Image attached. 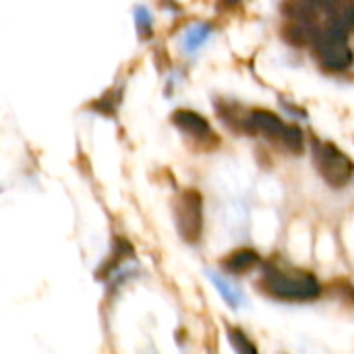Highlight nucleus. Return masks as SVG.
Returning <instances> with one entry per match:
<instances>
[{
  "label": "nucleus",
  "instance_id": "nucleus-1",
  "mask_svg": "<svg viewBox=\"0 0 354 354\" xmlns=\"http://www.w3.org/2000/svg\"><path fill=\"white\" fill-rule=\"evenodd\" d=\"M261 286L267 295L282 301H313L321 295V286L307 271H269Z\"/></svg>",
  "mask_w": 354,
  "mask_h": 354
},
{
  "label": "nucleus",
  "instance_id": "nucleus-2",
  "mask_svg": "<svg viewBox=\"0 0 354 354\" xmlns=\"http://www.w3.org/2000/svg\"><path fill=\"white\" fill-rule=\"evenodd\" d=\"M315 42V58L321 64V68L329 70V73H342V70L350 68L354 62V54L346 42V31L340 29L333 23H327L317 33Z\"/></svg>",
  "mask_w": 354,
  "mask_h": 354
},
{
  "label": "nucleus",
  "instance_id": "nucleus-3",
  "mask_svg": "<svg viewBox=\"0 0 354 354\" xmlns=\"http://www.w3.org/2000/svg\"><path fill=\"white\" fill-rule=\"evenodd\" d=\"M174 220L182 241L195 245L203 234V195L197 189H185L174 199Z\"/></svg>",
  "mask_w": 354,
  "mask_h": 354
},
{
  "label": "nucleus",
  "instance_id": "nucleus-4",
  "mask_svg": "<svg viewBox=\"0 0 354 354\" xmlns=\"http://www.w3.org/2000/svg\"><path fill=\"white\" fill-rule=\"evenodd\" d=\"M315 164L325 178V182L333 189L346 187L354 176V162L340 152L333 144H317L315 148Z\"/></svg>",
  "mask_w": 354,
  "mask_h": 354
},
{
  "label": "nucleus",
  "instance_id": "nucleus-5",
  "mask_svg": "<svg viewBox=\"0 0 354 354\" xmlns=\"http://www.w3.org/2000/svg\"><path fill=\"white\" fill-rule=\"evenodd\" d=\"M172 122L176 128H180L191 139H195L197 144H205V141H209V144H214V146L220 144V137L211 133L209 122L193 110H176L172 114Z\"/></svg>",
  "mask_w": 354,
  "mask_h": 354
},
{
  "label": "nucleus",
  "instance_id": "nucleus-6",
  "mask_svg": "<svg viewBox=\"0 0 354 354\" xmlns=\"http://www.w3.org/2000/svg\"><path fill=\"white\" fill-rule=\"evenodd\" d=\"M245 126L247 131L251 133H261L269 139H280L282 131H284V122H282L273 112L269 110H261V108H255L247 114L245 118Z\"/></svg>",
  "mask_w": 354,
  "mask_h": 354
},
{
  "label": "nucleus",
  "instance_id": "nucleus-7",
  "mask_svg": "<svg viewBox=\"0 0 354 354\" xmlns=\"http://www.w3.org/2000/svg\"><path fill=\"white\" fill-rule=\"evenodd\" d=\"M257 263H259V255L253 249H239L222 259V267L228 273H236V275L251 271Z\"/></svg>",
  "mask_w": 354,
  "mask_h": 354
},
{
  "label": "nucleus",
  "instance_id": "nucleus-8",
  "mask_svg": "<svg viewBox=\"0 0 354 354\" xmlns=\"http://www.w3.org/2000/svg\"><path fill=\"white\" fill-rule=\"evenodd\" d=\"M329 23L338 25L346 33L354 31V0H342V3L329 13Z\"/></svg>",
  "mask_w": 354,
  "mask_h": 354
},
{
  "label": "nucleus",
  "instance_id": "nucleus-9",
  "mask_svg": "<svg viewBox=\"0 0 354 354\" xmlns=\"http://www.w3.org/2000/svg\"><path fill=\"white\" fill-rule=\"evenodd\" d=\"M280 141L292 154H301L305 150V135L297 124H286L284 131H282V135H280Z\"/></svg>",
  "mask_w": 354,
  "mask_h": 354
},
{
  "label": "nucleus",
  "instance_id": "nucleus-10",
  "mask_svg": "<svg viewBox=\"0 0 354 354\" xmlns=\"http://www.w3.org/2000/svg\"><path fill=\"white\" fill-rule=\"evenodd\" d=\"M228 336H230V344H232L239 352H257V348L249 342V338H247L241 329L230 327V329H228Z\"/></svg>",
  "mask_w": 354,
  "mask_h": 354
},
{
  "label": "nucleus",
  "instance_id": "nucleus-11",
  "mask_svg": "<svg viewBox=\"0 0 354 354\" xmlns=\"http://www.w3.org/2000/svg\"><path fill=\"white\" fill-rule=\"evenodd\" d=\"M209 33V27H195L189 36H187V48L189 50H193V48H197L199 44H203V40H205V36Z\"/></svg>",
  "mask_w": 354,
  "mask_h": 354
},
{
  "label": "nucleus",
  "instance_id": "nucleus-12",
  "mask_svg": "<svg viewBox=\"0 0 354 354\" xmlns=\"http://www.w3.org/2000/svg\"><path fill=\"white\" fill-rule=\"evenodd\" d=\"M211 277H214V275H211ZM214 282H216V284L220 286V292H222V295L226 297V301H228L230 305H234V307H236V303H239V299L234 297V292H230V290H228V286L224 284V282H222L220 277H214Z\"/></svg>",
  "mask_w": 354,
  "mask_h": 354
},
{
  "label": "nucleus",
  "instance_id": "nucleus-13",
  "mask_svg": "<svg viewBox=\"0 0 354 354\" xmlns=\"http://www.w3.org/2000/svg\"><path fill=\"white\" fill-rule=\"evenodd\" d=\"M241 3V0H220V9H232V7H236Z\"/></svg>",
  "mask_w": 354,
  "mask_h": 354
},
{
  "label": "nucleus",
  "instance_id": "nucleus-14",
  "mask_svg": "<svg viewBox=\"0 0 354 354\" xmlns=\"http://www.w3.org/2000/svg\"><path fill=\"white\" fill-rule=\"evenodd\" d=\"M352 299H354V292H352Z\"/></svg>",
  "mask_w": 354,
  "mask_h": 354
}]
</instances>
